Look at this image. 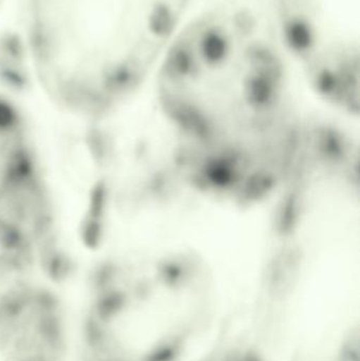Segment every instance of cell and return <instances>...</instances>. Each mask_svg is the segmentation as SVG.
<instances>
[{
  "label": "cell",
  "mask_w": 360,
  "mask_h": 361,
  "mask_svg": "<svg viewBox=\"0 0 360 361\" xmlns=\"http://www.w3.org/2000/svg\"><path fill=\"white\" fill-rule=\"evenodd\" d=\"M160 105L180 175L209 197L259 203L291 173L302 133L270 51L236 42L185 51L166 63Z\"/></svg>",
  "instance_id": "obj_1"
},
{
  "label": "cell",
  "mask_w": 360,
  "mask_h": 361,
  "mask_svg": "<svg viewBox=\"0 0 360 361\" xmlns=\"http://www.w3.org/2000/svg\"><path fill=\"white\" fill-rule=\"evenodd\" d=\"M173 263H109L91 278L77 324V361H179L207 317L194 271Z\"/></svg>",
  "instance_id": "obj_2"
},
{
  "label": "cell",
  "mask_w": 360,
  "mask_h": 361,
  "mask_svg": "<svg viewBox=\"0 0 360 361\" xmlns=\"http://www.w3.org/2000/svg\"><path fill=\"white\" fill-rule=\"evenodd\" d=\"M56 214L25 114L0 91V269L57 275Z\"/></svg>",
  "instance_id": "obj_3"
},
{
  "label": "cell",
  "mask_w": 360,
  "mask_h": 361,
  "mask_svg": "<svg viewBox=\"0 0 360 361\" xmlns=\"http://www.w3.org/2000/svg\"><path fill=\"white\" fill-rule=\"evenodd\" d=\"M53 280L39 274L0 286V361H70L74 328Z\"/></svg>",
  "instance_id": "obj_4"
}]
</instances>
